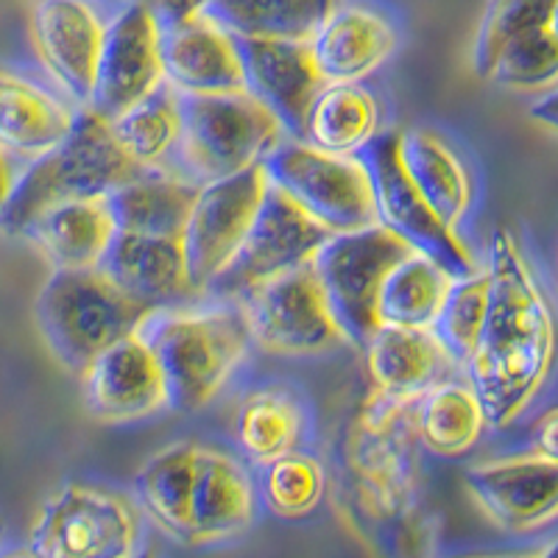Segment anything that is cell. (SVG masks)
Segmentation results:
<instances>
[{"label": "cell", "mask_w": 558, "mask_h": 558, "mask_svg": "<svg viewBox=\"0 0 558 558\" xmlns=\"http://www.w3.org/2000/svg\"><path fill=\"white\" fill-rule=\"evenodd\" d=\"M488 307L481 341L466 361L488 427H508L536 400L558 357V322L542 279L508 229L488 243Z\"/></svg>", "instance_id": "obj_1"}, {"label": "cell", "mask_w": 558, "mask_h": 558, "mask_svg": "<svg viewBox=\"0 0 558 558\" xmlns=\"http://www.w3.org/2000/svg\"><path fill=\"white\" fill-rule=\"evenodd\" d=\"M140 332L166 375L168 411L196 413L223 391L246 357L248 330L235 299L154 311Z\"/></svg>", "instance_id": "obj_2"}, {"label": "cell", "mask_w": 558, "mask_h": 558, "mask_svg": "<svg viewBox=\"0 0 558 558\" xmlns=\"http://www.w3.org/2000/svg\"><path fill=\"white\" fill-rule=\"evenodd\" d=\"M140 173L143 168L118 146L101 114L76 109L68 137L43 157L32 159L26 171L14 177L12 193L0 207V232L20 238L45 209L68 202L109 198Z\"/></svg>", "instance_id": "obj_3"}, {"label": "cell", "mask_w": 558, "mask_h": 558, "mask_svg": "<svg viewBox=\"0 0 558 558\" xmlns=\"http://www.w3.org/2000/svg\"><path fill=\"white\" fill-rule=\"evenodd\" d=\"M154 311L129 299L98 268L51 271L34 302L45 347L70 375H82L114 341L132 336Z\"/></svg>", "instance_id": "obj_4"}, {"label": "cell", "mask_w": 558, "mask_h": 558, "mask_svg": "<svg viewBox=\"0 0 558 558\" xmlns=\"http://www.w3.org/2000/svg\"><path fill=\"white\" fill-rule=\"evenodd\" d=\"M282 123L254 96H182V140L177 162L182 177L196 184L235 177L254 166L286 140Z\"/></svg>", "instance_id": "obj_5"}, {"label": "cell", "mask_w": 558, "mask_h": 558, "mask_svg": "<svg viewBox=\"0 0 558 558\" xmlns=\"http://www.w3.org/2000/svg\"><path fill=\"white\" fill-rule=\"evenodd\" d=\"M143 522L118 488L68 481L34 517L26 550L34 558H134L146 547Z\"/></svg>", "instance_id": "obj_6"}, {"label": "cell", "mask_w": 558, "mask_h": 558, "mask_svg": "<svg viewBox=\"0 0 558 558\" xmlns=\"http://www.w3.org/2000/svg\"><path fill=\"white\" fill-rule=\"evenodd\" d=\"M266 177L330 235L375 227V187L363 157L330 154L286 137L263 159Z\"/></svg>", "instance_id": "obj_7"}, {"label": "cell", "mask_w": 558, "mask_h": 558, "mask_svg": "<svg viewBox=\"0 0 558 558\" xmlns=\"http://www.w3.org/2000/svg\"><path fill=\"white\" fill-rule=\"evenodd\" d=\"M235 302L248 341L266 355L316 357L349 347L311 263L248 288Z\"/></svg>", "instance_id": "obj_8"}, {"label": "cell", "mask_w": 558, "mask_h": 558, "mask_svg": "<svg viewBox=\"0 0 558 558\" xmlns=\"http://www.w3.org/2000/svg\"><path fill=\"white\" fill-rule=\"evenodd\" d=\"M408 252L411 246L402 238L375 223L357 232L330 235L313 257L311 266L316 271L318 286L349 347L363 352L372 332L380 327L377 293L386 274Z\"/></svg>", "instance_id": "obj_9"}, {"label": "cell", "mask_w": 558, "mask_h": 558, "mask_svg": "<svg viewBox=\"0 0 558 558\" xmlns=\"http://www.w3.org/2000/svg\"><path fill=\"white\" fill-rule=\"evenodd\" d=\"M372 173L375 187L377 223L393 232L416 252H425L447 268L452 277H470L481 268L472 248L463 243L461 232L447 227L438 218L427 198L416 191V184L402 168L400 129H388L361 154Z\"/></svg>", "instance_id": "obj_10"}, {"label": "cell", "mask_w": 558, "mask_h": 558, "mask_svg": "<svg viewBox=\"0 0 558 558\" xmlns=\"http://www.w3.org/2000/svg\"><path fill=\"white\" fill-rule=\"evenodd\" d=\"M266 191L268 177L263 166L198 184L182 235L187 277L198 296L209 293L213 282L235 260Z\"/></svg>", "instance_id": "obj_11"}, {"label": "cell", "mask_w": 558, "mask_h": 558, "mask_svg": "<svg viewBox=\"0 0 558 558\" xmlns=\"http://www.w3.org/2000/svg\"><path fill=\"white\" fill-rule=\"evenodd\" d=\"M330 232L268 182L260 209L238 248L235 260L213 282L209 296L235 299L266 279L313 263Z\"/></svg>", "instance_id": "obj_12"}, {"label": "cell", "mask_w": 558, "mask_h": 558, "mask_svg": "<svg viewBox=\"0 0 558 558\" xmlns=\"http://www.w3.org/2000/svg\"><path fill=\"white\" fill-rule=\"evenodd\" d=\"M162 84V23L148 0H132L104 28L96 87L87 109L112 121Z\"/></svg>", "instance_id": "obj_13"}, {"label": "cell", "mask_w": 558, "mask_h": 558, "mask_svg": "<svg viewBox=\"0 0 558 558\" xmlns=\"http://www.w3.org/2000/svg\"><path fill=\"white\" fill-rule=\"evenodd\" d=\"M78 380L84 408L104 425H132L168 411L166 375L140 330L104 349Z\"/></svg>", "instance_id": "obj_14"}, {"label": "cell", "mask_w": 558, "mask_h": 558, "mask_svg": "<svg viewBox=\"0 0 558 558\" xmlns=\"http://www.w3.org/2000/svg\"><path fill=\"white\" fill-rule=\"evenodd\" d=\"M463 486L500 531L531 533L558 520V463L533 452L475 463L463 472Z\"/></svg>", "instance_id": "obj_15"}, {"label": "cell", "mask_w": 558, "mask_h": 558, "mask_svg": "<svg viewBox=\"0 0 558 558\" xmlns=\"http://www.w3.org/2000/svg\"><path fill=\"white\" fill-rule=\"evenodd\" d=\"M107 23L89 0H37L32 12V43L45 73L64 101L87 109L96 87Z\"/></svg>", "instance_id": "obj_16"}, {"label": "cell", "mask_w": 558, "mask_h": 558, "mask_svg": "<svg viewBox=\"0 0 558 558\" xmlns=\"http://www.w3.org/2000/svg\"><path fill=\"white\" fill-rule=\"evenodd\" d=\"M243 84L282 123L291 140L302 137L307 109L324 78L307 39H238Z\"/></svg>", "instance_id": "obj_17"}, {"label": "cell", "mask_w": 558, "mask_h": 558, "mask_svg": "<svg viewBox=\"0 0 558 558\" xmlns=\"http://www.w3.org/2000/svg\"><path fill=\"white\" fill-rule=\"evenodd\" d=\"M166 84L179 96H229L243 93L238 39L204 14L162 26Z\"/></svg>", "instance_id": "obj_18"}, {"label": "cell", "mask_w": 558, "mask_h": 558, "mask_svg": "<svg viewBox=\"0 0 558 558\" xmlns=\"http://www.w3.org/2000/svg\"><path fill=\"white\" fill-rule=\"evenodd\" d=\"M98 271L148 311L191 305L198 299L187 277L182 238L134 235L118 229Z\"/></svg>", "instance_id": "obj_19"}, {"label": "cell", "mask_w": 558, "mask_h": 558, "mask_svg": "<svg viewBox=\"0 0 558 558\" xmlns=\"http://www.w3.org/2000/svg\"><path fill=\"white\" fill-rule=\"evenodd\" d=\"M257 481L248 463L223 447L202 445L193 481V547L223 545L257 520Z\"/></svg>", "instance_id": "obj_20"}, {"label": "cell", "mask_w": 558, "mask_h": 558, "mask_svg": "<svg viewBox=\"0 0 558 558\" xmlns=\"http://www.w3.org/2000/svg\"><path fill=\"white\" fill-rule=\"evenodd\" d=\"M307 43L324 84H357L393 57L400 37L377 9L338 3L324 14Z\"/></svg>", "instance_id": "obj_21"}, {"label": "cell", "mask_w": 558, "mask_h": 558, "mask_svg": "<svg viewBox=\"0 0 558 558\" xmlns=\"http://www.w3.org/2000/svg\"><path fill=\"white\" fill-rule=\"evenodd\" d=\"M363 355L377 391L397 402H416L438 383L450 380L458 368L456 357L433 330L377 327Z\"/></svg>", "instance_id": "obj_22"}, {"label": "cell", "mask_w": 558, "mask_h": 558, "mask_svg": "<svg viewBox=\"0 0 558 558\" xmlns=\"http://www.w3.org/2000/svg\"><path fill=\"white\" fill-rule=\"evenodd\" d=\"M202 441L182 438L143 461L132 481V500L162 536L193 547V481Z\"/></svg>", "instance_id": "obj_23"}, {"label": "cell", "mask_w": 558, "mask_h": 558, "mask_svg": "<svg viewBox=\"0 0 558 558\" xmlns=\"http://www.w3.org/2000/svg\"><path fill=\"white\" fill-rule=\"evenodd\" d=\"M114 235L118 223L107 198L57 204L20 232L48 260L51 271H93L101 266Z\"/></svg>", "instance_id": "obj_24"}, {"label": "cell", "mask_w": 558, "mask_h": 558, "mask_svg": "<svg viewBox=\"0 0 558 558\" xmlns=\"http://www.w3.org/2000/svg\"><path fill=\"white\" fill-rule=\"evenodd\" d=\"M307 408L302 393L286 383H263L241 393L232 436L241 458L252 466L274 461L302 447L307 436Z\"/></svg>", "instance_id": "obj_25"}, {"label": "cell", "mask_w": 558, "mask_h": 558, "mask_svg": "<svg viewBox=\"0 0 558 558\" xmlns=\"http://www.w3.org/2000/svg\"><path fill=\"white\" fill-rule=\"evenodd\" d=\"M400 159L416 191L447 227L461 232L475 202V182L456 148L433 129H400Z\"/></svg>", "instance_id": "obj_26"}, {"label": "cell", "mask_w": 558, "mask_h": 558, "mask_svg": "<svg viewBox=\"0 0 558 558\" xmlns=\"http://www.w3.org/2000/svg\"><path fill=\"white\" fill-rule=\"evenodd\" d=\"M76 109L51 89L0 70V148L37 159L68 137Z\"/></svg>", "instance_id": "obj_27"}, {"label": "cell", "mask_w": 558, "mask_h": 558, "mask_svg": "<svg viewBox=\"0 0 558 558\" xmlns=\"http://www.w3.org/2000/svg\"><path fill=\"white\" fill-rule=\"evenodd\" d=\"M383 134V107L368 87L324 84L307 109L302 137L307 146L330 154L361 157Z\"/></svg>", "instance_id": "obj_28"}, {"label": "cell", "mask_w": 558, "mask_h": 558, "mask_svg": "<svg viewBox=\"0 0 558 558\" xmlns=\"http://www.w3.org/2000/svg\"><path fill=\"white\" fill-rule=\"evenodd\" d=\"M198 184L182 173L143 171L132 182L121 184L107 198L121 232L151 238H182Z\"/></svg>", "instance_id": "obj_29"}, {"label": "cell", "mask_w": 558, "mask_h": 558, "mask_svg": "<svg viewBox=\"0 0 558 558\" xmlns=\"http://www.w3.org/2000/svg\"><path fill=\"white\" fill-rule=\"evenodd\" d=\"M452 274L425 252L402 257L383 279L377 293V324L380 327H408V330H433L441 305L452 286Z\"/></svg>", "instance_id": "obj_30"}, {"label": "cell", "mask_w": 558, "mask_h": 558, "mask_svg": "<svg viewBox=\"0 0 558 558\" xmlns=\"http://www.w3.org/2000/svg\"><path fill=\"white\" fill-rule=\"evenodd\" d=\"M486 427V413L470 383L445 380L416 400V436L433 456H466Z\"/></svg>", "instance_id": "obj_31"}, {"label": "cell", "mask_w": 558, "mask_h": 558, "mask_svg": "<svg viewBox=\"0 0 558 558\" xmlns=\"http://www.w3.org/2000/svg\"><path fill=\"white\" fill-rule=\"evenodd\" d=\"M107 123L129 159L143 171H162L177 157L182 140V96L162 84L157 93Z\"/></svg>", "instance_id": "obj_32"}, {"label": "cell", "mask_w": 558, "mask_h": 558, "mask_svg": "<svg viewBox=\"0 0 558 558\" xmlns=\"http://www.w3.org/2000/svg\"><path fill=\"white\" fill-rule=\"evenodd\" d=\"M209 17L235 39H311L327 14L324 0H209Z\"/></svg>", "instance_id": "obj_33"}, {"label": "cell", "mask_w": 558, "mask_h": 558, "mask_svg": "<svg viewBox=\"0 0 558 558\" xmlns=\"http://www.w3.org/2000/svg\"><path fill=\"white\" fill-rule=\"evenodd\" d=\"M254 481L263 508L277 520H307L327 497V470L302 447L257 466Z\"/></svg>", "instance_id": "obj_34"}, {"label": "cell", "mask_w": 558, "mask_h": 558, "mask_svg": "<svg viewBox=\"0 0 558 558\" xmlns=\"http://www.w3.org/2000/svg\"><path fill=\"white\" fill-rule=\"evenodd\" d=\"M488 307V271L486 266L477 268L470 277L452 279L450 293H447L441 313H438L433 332L445 349L456 357L458 366H466V361L475 352L481 341L483 318Z\"/></svg>", "instance_id": "obj_35"}, {"label": "cell", "mask_w": 558, "mask_h": 558, "mask_svg": "<svg viewBox=\"0 0 558 558\" xmlns=\"http://www.w3.org/2000/svg\"><path fill=\"white\" fill-rule=\"evenodd\" d=\"M556 0H488L472 43V70L477 78H488L492 64L511 39L547 26Z\"/></svg>", "instance_id": "obj_36"}, {"label": "cell", "mask_w": 558, "mask_h": 558, "mask_svg": "<svg viewBox=\"0 0 558 558\" xmlns=\"http://www.w3.org/2000/svg\"><path fill=\"white\" fill-rule=\"evenodd\" d=\"M486 82L514 93H547L558 87V39L547 26L520 34L502 48Z\"/></svg>", "instance_id": "obj_37"}, {"label": "cell", "mask_w": 558, "mask_h": 558, "mask_svg": "<svg viewBox=\"0 0 558 558\" xmlns=\"http://www.w3.org/2000/svg\"><path fill=\"white\" fill-rule=\"evenodd\" d=\"M531 452L545 458V461L558 463V405L547 408L536 416L531 425Z\"/></svg>", "instance_id": "obj_38"}, {"label": "cell", "mask_w": 558, "mask_h": 558, "mask_svg": "<svg viewBox=\"0 0 558 558\" xmlns=\"http://www.w3.org/2000/svg\"><path fill=\"white\" fill-rule=\"evenodd\" d=\"M209 0H148V7L157 12L159 23L168 26V23H179V20H187L193 14H202Z\"/></svg>", "instance_id": "obj_39"}, {"label": "cell", "mask_w": 558, "mask_h": 558, "mask_svg": "<svg viewBox=\"0 0 558 558\" xmlns=\"http://www.w3.org/2000/svg\"><path fill=\"white\" fill-rule=\"evenodd\" d=\"M527 114H531L533 123H539L547 132L558 134V87L547 89L545 96L536 98V104L527 109Z\"/></svg>", "instance_id": "obj_40"}, {"label": "cell", "mask_w": 558, "mask_h": 558, "mask_svg": "<svg viewBox=\"0 0 558 558\" xmlns=\"http://www.w3.org/2000/svg\"><path fill=\"white\" fill-rule=\"evenodd\" d=\"M12 184H14V171H12V162H9V151L0 148V207L7 204L9 193H12Z\"/></svg>", "instance_id": "obj_41"}, {"label": "cell", "mask_w": 558, "mask_h": 558, "mask_svg": "<svg viewBox=\"0 0 558 558\" xmlns=\"http://www.w3.org/2000/svg\"><path fill=\"white\" fill-rule=\"evenodd\" d=\"M547 32H550L553 37L558 39V0H556V3H553V9H550V17H547Z\"/></svg>", "instance_id": "obj_42"}, {"label": "cell", "mask_w": 558, "mask_h": 558, "mask_svg": "<svg viewBox=\"0 0 558 558\" xmlns=\"http://www.w3.org/2000/svg\"><path fill=\"white\" fill-rule=\"evenodd\" d=\"M536 558H558V539L550 542V545H547L545 550L536 553Z\"/></svg>", "instance_id": "obj_43"}, {"label": "cell", "mask_w": 558, "mask_h": 558, "mask_svg": "<svg viewBox=\"0 0 558 558\" xmlns=\"http://www.w3.org/2000/svg\"><path fill=\"white\" fill-rule=\"evenodd\" d=\"M536 553H511V556H463V558H536Z\"/></svg>", "instance_id": "obj_44"}, {"label": "cell", "mask_w": 558, "mask_h": 558, "mask_svg": "<svg viewBox=\"0 0 558 558\" xmlns=\"http://www.w3.org/2000/svg\"><path fill=\"white\" fill-rule=\"evenodd\" d=\"M134 558H159V553H157V547H148V545H146Z\"/></svg>", "instance_id": "obj_45"}, {"label": "cell", "mask_w": 558, "mask_h": 558, "mask_svg": "<svg viewBox=\"0 0 558 558\" xmlns=\"http://www.w3.org/2000/svg\"><path fill=\"white\" fill-rule=\"evenodd\" d=\"M0 558H34V556L28 550H14V553H3Z\"/></svg>", "instance_id": "obj_46"}, {"label": "cell", "mask_w": 558, "mask_h": 558, "mask_svg": "<svg viewBox=\"0 0 558 558\" xmlns=\"http://www.w3.org/2000/svg\"><path fill=\"white\" fill-rule=\"evenodd\" d=\"M324 3H327V12H330L332 7H338V3H341V0H324Z\"/></svg>", "instance_id": "obj_47"}]
</instances>
